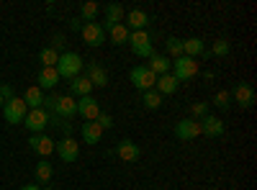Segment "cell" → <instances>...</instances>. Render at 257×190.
<instances>
[{
  "instance_id": "obj_32",
  "label": "cell",
  "mask_w": 257,
  "mask_h": 190,
  "mask_svg": "<svg viewBox=\"0 0 257 190\" xmlns=\"http://www.w3.org/2000/svg\"><path fill=\"white\" fill-rule=\"evenodd\" d=\"M229 52H231L229 39H216V41H213V47H211V52H208V54H213V57H229Z\"/></svg>"
},
{
  "instance_id": "obj_35",
  "label": "cell",
  "mask_w": 257,
  "mask_h": 190,
  "mask_svg": "<svg viewBox=\"0 0 257 190\" xmlns=\"http://www.w3.org/2000/svg\"><path fill=\"white\" fill-rule=\"evenodd\" d=\"M95 123L100 126L103 131H108V129H113V116H108V113H100V116L95 118Z\"/></svg>"
},
{
  "instance_id": "obj_37",
  "label": "cell",
  "mask_w": 257,
  "mask_h": 190,
  "mask_svg": "<svg viewBox=\"0 0 257 190\" xmlns=\"http://www.w3.org/2000/svg\"><path fill=\"white\" fill-rule=\"evenodd\" d=\"M62 47H64V36H62V34H54V36H52V49L59 52Z\"/></svg>"
},
{
  "instance_id": "obj_26",
  "label": "cell",
  "mask_w": 257,
  "mask_h": 190,
  "mask_svg": "<svg viewBox=\"0 0 257 190\" xmlns=\"http://www.w3.org/2000/svg\"><path fill=\"white\" fill-rule=\"evenodd\" d=\"M34 175H36V182H39V185H49V180H52V175H54V167H52V162H49V159H41V162H36V167H34Z\"/></svg>"
},
{
  "instance_id": "obj_17",
  "label": "cell",
  "mask_w": 257,
  "mask_h": 190,
  "mask_svg": "<svg viewBox=\"0 0 257 190\" xmlns=\"http://www.w3.org/2000/svg\"><path fill=\"white\" fill-rule=\"evenodd\" d=\"M126 18V11H123V6L121 3H108L105 6V21H103V31H108L111 26H116V24H121V21Z\"/></svg>"
},
{
  "instance_id": "obj_2",
  "label": "cell",
  "mask_w": 257,
  "mask_h": 190,
  "mask_svg": "<svg viewBox=\"0 0 257 190\" xmlns=\"http://www.w3.org/2000/svg\"><path fill=\"white\" fill-rule=\"evenodd\" d=\"M82 67H85V62H82V57L77 52H62L59 62H57V75H59V80H70L72 82L75 77H80Z\"/></svg>"
},
{
  "instance_id": "obj_10",
  "label": "cell",
  "mask_w": 257,
  "mask_h": 190,
  "mask_svg": "<svg viewBox=\"0 0 257 190\" xmlns=\"http://www.w3.org/2000/svg\"><path fill=\"white\" fill-rule=\"evenodd\" d=\"M80 36H82V41L88 47H103L105 44V31H103V26L98 24V21H93V24H82V31H80Z\"/></svg>"
},
{
  "instance_id": "obj_3",
  "label": "cell",
  "mask_w": 257,
  "mask_h": 190,
  "mask_svg": "<svg viewBox=\"0 0 257 190\" xmlns=\"http://www.w3.org/2000/svg\"><path fill=\"white\" fill-rule=\"evenodd\" d=\"M128 49H132L139 59H149L155 54L152 34H149V31H132V34H128Z\"/></svg>"
},
{
  "instance_id": "obj_18",
  "label": "cell",
  "mask_w": 257,
  "mask_h": 190,
  "mask_svg": "<svg viewBox=\"0 0 257 190\" xmlns=\"http://www.w3.org/2000/svg\"><path fill=\"white\" fill-rule=\"evenodd\" d=\"M203 54H206V41L203 39H198V36L183 39V57L196 59V57H203Z\"/></svg>"
},
{
  "instance_id": "obj_28",
  "label": "cell",
  "mask_w": 257,
  "mask_h": 190,
  "mask_svg": "<svg viewBox=\"0 0 257 190\" xmlns=\"http://www.w3.org/2000/svg\"><path fill=\"white\" fill-rule=\"evenodd\" d=\"M142 103H144V108H149V111H157V108H162L165 98H162L157 90H147V93H142Z\"/></svg>"
},
{
  "instance_id": "obj_24",
  "label": "cell",
  "mask_w": 257,
  "mask_h": 190,
  "mask_svg": "<svg viewBox=\"0 0 257 190\" xmlns=\"http://www.w3.org/2000/svg\"><path fill=\"white\" fill-rule=\"evenodd\" d=\"M80 134H82V139H85V144H100V139H103V129L95 123V121H85L82 123V129H80Z\"/></svg>"
},
{
  "instance_id": "obj_8",
  "label": "cell",
  "mask_w": 257,
  "mask_h": 190,
  "mask_svg": "<svg viewBox=\"0 0 257 190\" xmlns=\"http://www.w3.org/2000/svg\"><path fill=\"white\" fill-rule=\"evenodd\" d=\"M173 134L178 136V139H183V141H193V139H198L201 136V121H196V118H180L178 123H175V129H173Z\"/></svg>"
},
{
  "instance_id": "obj_23",
  "label": "cell",
  "mask_w": 257,
  "mask_h": 190,
  "mask_svg": "<svg viewBox=\"0 0 257 190\" xmlns=\"http://www.w3.org/2000/svg\"><path fill=\"white\" fill-rule=\"evenodd\" d=\"M44 100H47V95H44V90H41L39 85H31V88L24 93V103H26V108H29V111H34V108H44Z\"/></svg>"
},
{
  "instance_id": "obj_33",
  "label": "cell",
  "mask_w": 257,
  "mask_h": 190,
  "mask_svg": "<svg viewBox=\"0 0 257 190\" xmlns=\"http://www.w3.org/2000/svg\"><path fill=\"white\" fill-rule=\"evenodd\" d=\"M213 105H216V108H221V111H226L229 105H231V95H229V90H221V93L213 95Z\"/></svg>"
},
{
  "instance_id": "obj_19",
  "label": "cell",
  "mask_w": 257,
  "mask_h": 190,
  "mask_svg": "<svg viewBox=\"0 0 257 190\" xmlns=\"http://www.w3.org/2000/svg\"><path fill=\"white\" fill-rule=\"evenodd\" d=\"M178 88H180V82H178V77L173 75V72H167V75H160L157 77V85H155V90L165 98V95H173V93H178Z\"/></svg>"
},
{
  "instance_id": "obj_7",
  "label": "cell",
  "mask_w": 257,
  "mask_h": 190,
  "mask_svg": "<svg viewBox=\"0 0 257 190\" xmlns=\"http://www.w3.org/2000/svg\"><path fill=\"white\" fill-rule=\"evenodd\" d=\"M52 123V116L44 111V108H34V111H29L26 113V118H24V126L31 131V134H44V129Z\"/></svg>"
},
{
  "instance_id": "obj_12",
  "label": "cell",
  "mask_w": 257,
  "mask_h": 190,
  "mask_svg": "<svg viewBox=\"0 0 257 190\" xmlns=\"http://www.w3.org/2000/svg\"><path fill=\"white\" fill-rule=\"evenodd\" d=\"M54 139L52 136H47V134H31V139H29V146H31V152L34 154H39L41 159H47L52 152H54Z\"/></svg>"
},
{
  "instance_id": "obj_6",
  "label": "cell",
  "mask_w": 257,
  "mask_h": 190,
  "mask_svg": "<svg viewBox=\"0 0 257 190\" xmlns=\"http://www.w3.org/2000/svg\"><path fill=\"white\" fill-rule=\"evenodd\" d=\"M170 72L178 77V82H185V80L198 75V62L190 59V57H178V59H173V70Z\"/></svg>"
},
{
  "instance_id": "obj_25",
  "label": "cell",
  "mask_w": 257,
  "mask_h": 190,
  "mask_svg": "<svg viewBox=\"0 0 257 190\" xmlns=\"http://www.w3.org/2000/svg\"><path fill=\"white\" fill-rule=\"evenodd\" d=\"M105 34H108V41H111L113 47H126V44H128V34H132V31H128L123 24H116V26H111Z\"/></svg>"
},
{
  "instance_id": "obj_31",
  "label": "cell",
  "mask_w": 257,
  "mask_h": 190,
  "mask_svg": "<svg viewBox=\"0 0 257 190\" xmlns=\"http://www.w3.org/2000/svg\"><path fill=\"white\" fill-rule=\"evenodd\" d=\"M165 49H167V57H173V59L183 57V39L167 36V39H165Z\"/></svg>"
},
{
  "instance_id": "obj_29",
  "label": "cell",
  "mask_w": 257,
  "mask_h": 190,
  "mask_svg": "<svg viewBox=\"0 0 257 190\" xmlns=\"http://www.w3.org/2000/svg\"><path fill=\"white\" fill-rule=\"evenodd\" d=\"M59 54H62V52H54L52 47H44V49L39 52V62H41V67H57Z\"/></svg>"
},
{
  "instance_id": "obj_38",
  "label": "cell",
  "mask_w": 257,
  "mask_h": 190,
  "mask_svg": "<svg viewBox=\"0 0 257 190\" xmlns=\"http://www.w3.org/2000/svg\"><path fill=\"white\" fill-rule=\"evenodd\" d=\"M70 29H72V31H82V21H80V16L70 21Z\"/></svg>"
},
{
  "instance_id": "obj_36",
  "label": "cell",
  "mask_w": 257,
  "mask_h": 190,
  "mask_svg": "<svg viewBox=\"0 0 257 190\" xmlns=\"http://www.w3.org/2000/svg\"><path fill=\"white\" fill-rule=\"evenodd\" d=\"M11 98H13V88L8 85V82H3V85H0V100L6 103V100H11Z\"/></svg>"
},
{
  "instance_id": "obj_39",
  "label": "cell",
  "mask_w": 257,
  "mask_h": 190,
  "mask_svg": "<svg viewBox=\"0 0 257 190\" xmlns=\"http://www.w3.org/2000/svg\"><path fill=\"white\" fill-rule=\"evenodd\" d=\"M21 190H41V185H24Z\"/></svg>"
},
{
  "instance_id": "obj_9",
  "label": "cell",
  "mask_w": 257,
  "mask_h": 190,
  "mask_svg": "<svg viewBox=\"0 0 257 190\" xmlns=\"http://www.w3.org/2000/svg\"><path fill=\"white\" fill-rule=\"evenodd\" d=\"M54 152L59 154L62 162L72 164V162H77V157H80V144H77V139H72V136H64L62 141L54 144Z\"/></svg>"
},
{
  "instance_id": "obj_15",
  "label": "cell",
  "mask_w": 257,
  "mask_h": 190,
  "mask_svg": "<svg viewBox=\"0 0 257 190\" xmlns=\"http://www.w3.org/2000/svg\"><path fill=\"white\" fill-rule=\"evenodd\" d=\"M85 77L90 80V85L93 88H105L108 85V72H105V67H100L98 62H88V65H85Z\"/></svg>"
},
{
  "instance_id": "obj_34",
  "label": "cell",
  "mask_w": 257,
  "mask_h": 190,
  "mask_svg": "<svg viewBox=\"0 0 257 190\" xmlns=\"http://www.w3.org/2000/svg\"><path fill=\"white\" fill-rule=\"evenodd\" d=\"M208 116V103H193V108H190V118H196V121H201V118H206Z\"/></svg>"
},
{
  "instance_id": "obj_21",
  "label": "cell",
  "mask_w": 257,
  "mask_h": 190,
  "mask_svg": "<svg viewBox=\"0 0 257 190\" xmlns=\"http://www.w3.org/2000/svg\"><path fill=\"white\" fill-rule=\"evenodd\" d=\"M147 67L160 77V75H167L170 70H173V59H170L167 54H157V52H155L152 57H149V65H147Z\"/></svg>"
},
{
  "instance_id": "obj_1",
  "label": "cell",
  "mask_w": 257,
  "mask_h": 190,
  "mask_svg": "<svg viewBox=\"0 0 257 190\" xmlns=\"http://www.w3.org/2000/svg\"><path fill=\"white\" fill-rule=\"evenodd\" d=\"M44 111L52 116V121H57V116L59 118H72L75 113H77V98H72V95H49L47 100H44Z\"/></svg>"
},
{
  "instance_id": "obj_5",
  "label": "cell",
  "mask_w": 257,
  "mask_h": 190,
  "mask_svg": "<svg viewBox=\"0 0 257 190\" xmlns=\"http://www.w3.org/2000/svg\"><path fill=\"white\" fill-rule=\"evenodd\" d=\"M3 118H6V123H11V126H18V123H24V118H26V113H29V108H26V103H24V98H11V100H6L3 103Z\"/></svg>"
},
{
  "instance_id": "obj_22",
  "label": "cell",
  "mask_w": 257,
  "mask_h": 190,
  "mask_svg": "<svg viewBox=\"0 0 257 190\" xmlns=\"http://www.w3.org/2000/svg\"><path fill=\"white\" fill-rule=\"evenodd\" d=\"M57 82H59L57 67H41V70H39L36 85H39L41 90H52V88H57Z\"/></svg>"
},
{
  "instance_id": "obj_20",
  "label": "cell",
  "mask_w": 257,
  "mask_h": 190,
  "mask_svg": "<svg viewBox=\"0 0 257 190\" xmlns=\"http://www.w3.org/2000/svg\"><path fill=\"white\" fill-rule=\"evenodd\" d=\"M126 29L128 31H147V26H149V16L144 13V11H139V8H134V11H128L126 13Z\"/></svg>"
},
{
  "instance_id": "obj_16",
  "label": "cell",
  "mask_w": 257,
  "mask_h": 190,
  "mask_svg": "<svg viewBox=\"0 0 257 190\" xmlns=\"http://www.w3.org/2000/svg\"><path fill=\"white\" fill-rule=\"evenodd\" d=\"M116 154H118V159H123V162H139L142 149H139L137 141L123 139V141H118V146H116Z\"/></svg>"
},
{
  "instance_id": "obj_27",
  "label": "cell",
  "mask_w": 257,
  "mask_h": 190,
  "mask_svg": "<svg viewBox=\"0 0 257 190\" xmlns=\"http://www.w3.org/2000/svg\"><path fill=\"white\" fill-rule=\"evenodd\" d=\"M70 90H72V98H85V95L93 93V85H90V80L85 75H80V77H75L70 82Z\"/></svg>"
},
{
  "instance_id": "obj_4",
  "label": "cell",
  "mask_w": 257,
  "mask_h": 190,
  "mask_svg": "<svg viewBox=\"0 0 257 190\" xmlns=\"http://www.w3.org/2000/svg\"><path fill=\"white\" fill-rule=\"evenodd\" d=\"M128 80H132V85H134L139 93L155 90V85H157V75L149 70L147 65H137V67H132V72H128Z\"/></svg>"
},
{
  "instance_id": "obj_13",
  "label": "cell",
  "mask_w": 257,
  "mask_h": 190,
  "mask_svg": "<svg viewBox=\"0 0 257 190\" xmlns=\"http://www.w3.org/2000/svg\"><path fill=\"white\" fill-rule=\"evenodd\" d=\"M100 103L93 98V95H85V98H77V116H82L85 121H95L100 116Z\"/></svg>"
},
{
  "instance_id": "obj_41",
  "label": "cell",
  "mask_w": 257,
  "mask_h": 190,
  "mask_svg": "<svg viewBox=\"0 0 257 190\" xmlns=\"http://www.w3.org/2000/svg\"><path fill=\"white\" fill-rule=\"evenodd\" d=\"M0 108H3V100H0Z\"/></svg>"
},
{
  "instance_id": "obj_14",
  "label": "cell",
  "mask_w": 257,
  "mask_h": 190,
  "mask_svg": "<svg viewBox=\"0 0 257 190\" xmlns=\"http://www.w3.org/2000/svg\"><path fill=\"white\" fill-rule=\"evenodd\" d=\"M224 131H226V126H224V121L219 116L208 113L206 118H201V134H206L211 139H219V136H224Z\"/></svg>"
},
{
  "instance_id": "obj_11",
  "label": "cell",
  "mask_w": 257,
  "mask_h": 190,
  "mask_svg": "<svg viewBox=\"0 0 257 190\" xmlns=\"http://www.w3.org/2000/svg\"><path fill=\"white\" fill-rule=\"evenodd\" d=\"M229 95H231V100L237 103L239 108H252L254 105V88L249 85V82H237Z\"/></svg>"
},
{
  "instance_id": "obj_40",
  "label": "cell",
  "mask_w": 257,
  "mask_h": 190,
  "mask_svg": "<svg viewBox=\"0 0 257 190\" xmlns=\"http://www.w3.org/2000/svg\"><path fill=\"white\" fill-rule=\"evenodd\" d=\"M41 190H54L52 185H41Z\"/></svg>"
},
{
  "instance_id": "obj_30",
  "label": "cell",
  "mask_w": 257,
  "mask_h": 190,
  "mask_svg": "<svg viewBox=\"0 0 257 190\" xmlns=\"http://www.w3.org/2000/svg\"><path fill=\"white\" fill-rule=\"evenodd\" d=\"M98 3H82L80 6V21H85V24H93V21H98Z\"/></svg>"
}]
</instances>
